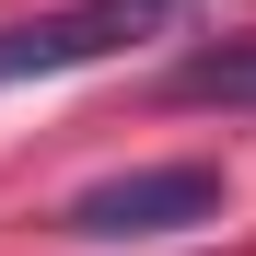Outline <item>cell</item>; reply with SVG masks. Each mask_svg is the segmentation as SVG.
Instances as JSON below:
<instances>
[{"mask_svg": "<svg viewBox=\"0 0 256 256\" xmlns=\"http://www.w3.org/2000/svg\"><path fill=\"white\" fill-rule=\"evenodd\" d=\"M198 222H222V175L210 163H140V175H105L58 210V233H82V244H175Z\"/></svg>", "mask_w": 256, "mask_h": 256, "instance_id": "1", "label": "cell"}, {"mask_svg": "<svg viewBox=\"0 0 256 256\" xmlns=\"http://www.w3.org/2000/svg\"><path fill=\"white\" fill-rule=\"evenodd\" d=\"M175 24V0H70L47 24H0V82H47V70H82V58H116L140 35Z\"/></svg>", "mask_w": 256, "mask_h": 256, "instance_id": "2", "label": "cell"}, {"mask_svg": "<svg viewBox=\"0 0 256 256\" xmlns=\"http://www.w3.org/2000/svg\"><path fill=\"white\" fill-rule=\"evenodd\" d=\"M175 94H186V105H233V116H256V35H233V47H198V58L175 70Z\"/></svg>", "mask_w": 256, "mask_h": 256, "instance_id": "3", "label": "cell"}]
</instances>
